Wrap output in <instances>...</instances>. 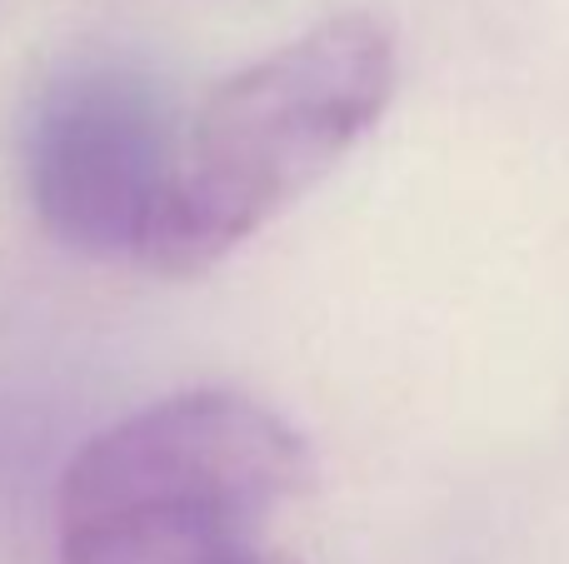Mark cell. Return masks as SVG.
<instances>
[{"mask_svg": "<svg viewBox=\"0 0 569 564\" xmlns=\"http://www.w3.org/2000/svg\"><path fill=\"white\" fill-rule=\"evenodd\" d=\"M180 130L156 80L86 60L50 80L26 125V185L40 225L96 260L146 250Z\"/></svg>", "mask_w": 569, "mask_h": 564, "instance_id": "cell-3", "label": "cell"}, {"mask_svg": "<svg viewBox=\"0 0 569 564\" xmlns=\"http://www.w3.org/2000/svg\"><path fill=\"white\" fill-rule=\"evenodd\" d=\"M250 564H290V560H284V555H270V550H260V555L250 560Z\"/></svg>", "mask_w": 569, "mask_h": 564, "instance_id": "cell-4", "label": "cell"}, {"mask_svg": "<svg viewBox=\"0 0 569 564\" xmlns=\"http://www.w3.org/2000/svg\"><path fill=\"white\" fill-rule=\"evenodd\" d=\"M395 40L375 16H330L236 70L180 130L140 265L200 275L315 190L385 115Z\"/></svg>", "mask_w": 569, "mask_h": 564, "instance_id": "cell-1", "label": "cell"}, {"mask_svg": "<svg viewBox=\"0 0 569 564\" xmlns=\"http://www.w3.org/2000/svg\"><path fill=\"white\" fill-rule=\"evenodd\" d=\"M305 440L266 405L196 390L126 415L60 480V564H250L310 485Z\"/></svg>", "mask_w": 569, "mask_h": 564, "instance_id": "cell-2", "label": "cell"}]
</instances>
